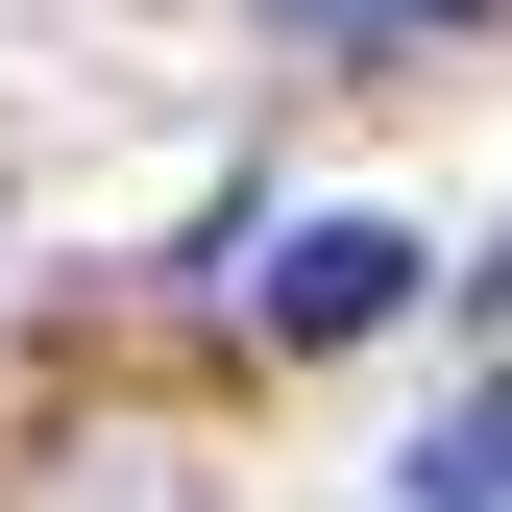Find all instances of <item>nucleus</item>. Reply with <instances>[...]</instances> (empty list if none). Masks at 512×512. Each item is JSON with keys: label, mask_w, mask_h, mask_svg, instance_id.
<instances>
[{"label": "nucleus", "mask_w": 512, "mask_h": 512, "mask_svg": "<svg viewBox=\"0 0 512 512\" xmlns=\"http://www.w3.org/2000/svg\"><path fill=\"white\" fill-rule=\"evenodd\" d=\"M244 317H269V342H366V317H415V220H293V244H244Z\"/></svg>", "instance_id": "1"}, {"label": "nucleus", "mask_w": 512, "mask_h": 512, "mask_svg": "<svg viewBox=\"0 0 512 512\" xmlns=\"http://www.w3.org/2000/svg\"><path fill=\"white\" fill-rule=\"evenodd\" d=\"M269 25H317V49H415V25H464V0H269Z\"/></svg>", "instance_id": "2"}]
</instances>
